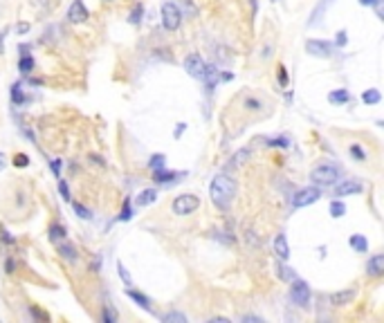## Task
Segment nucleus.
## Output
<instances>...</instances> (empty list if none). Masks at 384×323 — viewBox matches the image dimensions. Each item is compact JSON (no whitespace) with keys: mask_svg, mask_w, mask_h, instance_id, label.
Returning <instances> with one entry per match:
<instances>
[{"mask_svg":"<svg viewBox=\"0 0 384 323\" xmlns=\"http://www.w3.org/2000/svg\"><path fill=\"white\" fill-rule=\"evenodd\" d=\"M236 180L227 173H218V175L211 180V186H209V197L220 211H227L232 206L234 197H236Z\"/></svg>","mask_w":384,"mask_h":323,"instance_id":"nucleus-1","label":"nucleus"},{"mask_svg":"<svg viewBox=\"0 0 384 323\" xmlns=\"http://www.w3.org/2000/svg\"><path fill=\"white\" fill-rule=\"evenodd\" d=\"M310 180H313V184H317V186H333L339 182V168L330 166V164H321V166L313 168Z\"/></svg>","mask_w":384,"mask_h":323,"instance_id":"nucleus-2","label":"nucleus"},{"mask_svg":"<svg viewBox=\"0 0 384 323\" xmlns=\"http://www.w3.org/2000/svg\"><path fill=\"white\" fill-rule=\"evenodd\" d=\"M182 12L180 7H177L175 3H171V0H166L164 5H162V27L169 32H175L177 27L182 25Z\"/></svg>","mask_w":384,"mask_h":323,"instance_id":"nucleus-3","label":"nucleus"},{"mask_svg":"<svg viewBox=\"0 0 384 323\" xmlns=\"http://www.w3.org/2000/svg\"><path fill=\"white\" fill-rule=\"evenodd\" d=\"M290 301L299 307H308L310 305V287L306 281H299L295 278L290 285Z\"/></svg>","mask_w":384,"mask_h":323,"instance_id":"nucleus-4","label":"nucleus"},{"mask_svg":"<svg viewBox=\"0 0 384 323\" xmlns=\"http://www.w3.org/2000/svg\"><path fill=\"white\" fill-rule=\"evenodd\" d=\"M200 206V200L194 193H182L173 200V213L175 216H189Z\"/></svg>","mask_w":384,"mask_h":323,"instance_id":"nucleus-5","label":"nucleus"},{"mask_svg":"<svg viewBox=\"0 0 384 323\" xmlns=\"http://www.w3.org/2000/svg\"><path fill=\"white\" fill-rule=\"evenodd\" d=\"M321 197V191L317 186H306V189L297 191L295 197H292V209H304V206L313 204Z\"/></svg>","mask_w":384,"mask_h":323,"instance_id":"nucleus-6","label":"nucleus"},{"mask_svg":"<svg viewBox=\"0 0 384 323\" xmlns=\"http://www.w3.org/2000/svg\"><path fill=\"white\" fill-rule=\"evenodd\" d=\"M306 52L310 56H317V59H330L335 47L326 41H319V38H310V41H306Z\"/></svg>","mask_w":384,"mask_h":323,"instance_id":"nucleus-7","label":"nucleus"},{"mask_svg":"<svg viewBox=\"0 0 384 323\" xmlns=\"http://www.w3.org/2000/svg\"><path fill=\"white\" fill-rule=\"evenodd\" d=\"M200 79L205 81V85H207V88H214V85L218 83V81H229V79H232V74H223V72H220L216 65L205 63V67H203V74H200Z\"/></svg>","mask_w":384,"mask_h":323,"instance_id":"nucleus-8","label":"nucleus"},{"mask_svg":"<svg viewBox=\"0 0 384 323\" xmlns=\"http://www.w3.org/2000/svg\"><path fill=\"white\" fill-rule=\"evenodd\" d=\"M68 18H70V23H74V25H79V23H85V21H88V18H90V12H88V7L83 5V0H74V3L70 5Z\"/></svg>","mask_w":384,"mask_h":323,"instance_id":"nucleus-9","label":"nucleus"},{"mask_svg":"<svg viewBox=\"0 0 384 323\" xmlns=\"http://www.w3.org/2000/svg\"><path fill=\"white\" fill-rule=\"evenodd\" d=\"M203 67H205V61L200 54H189L184 59V70L189 72L194 79H200V74H203Z\"/></svg>","mask_w":384,"mask_h":323,"instance_id":"nucleus-10","label":"nucleus"},{"mask_svg":"<svg viewBox=\"0 0 384 323\" xmlns=\"http://www.w3.org/2000/svg\"><path fill=\"white\" fill-rule=\"evenodd\" d=\"M366 274L373 278H380L384 274V254H375V256L368 258L366 263Z\"/></svg>","mask_w":384,"mask_h":323,"instance_id":"nucleus-11","label":"nucleus"},{"mask_svg":"<svg viewBox=\"0 0 384 323\" xmlns=\"http://www.w3.org/2000/svg\"><path fill=\"white\" fill-rule=\"evenodd\" d=\"M355 193H362V184L355 180H344L342 184L335 186V195L337 197H344V195H355Z\"/></svg>","mask_w":384,"mask_h":323,"instance_id":"nucleus-12","label":"nucleus"},{"mask_svg":"<svg viewBox=\"0 0 384 323\" xmlns=\"http://www.w3.org/2000/svg\"><path fill=\"white\" fill-rule=\"evenodd\" d=\"M355 290H342V292H335V294H330V303H333L335 307H344V305H348L350 301L355 298Z\"/></svg>","mask_w":384,"mask_h":323,"instance_id":"nucleus-13","label":"nucleus"},{"mask_svg":"<svg viewBox=\"0 0 384 323\" xmlns=\"http://www.w3.org/2000/svg\"><path fill=\"white\" fill-rule=\"evenodd\" d=\"M274 252H276V256H279L281 260H287L290 258V247H287V238L283 234H279L274 238Z\"/></svg>","mask_w":384,"mask_h":323,"instance_id":"nucleus-14","label":"nucleus"},{"mask_svg":"<svg viewBox=\"0 0 384 323\" xmlns=\"http://www.w3.org/2000/svg\"><path fill=\"white\" fill-rule=\"evenodd\" d=\"M126 296H128V298H133V301H135L137 305L142 307V310L151 312V298H148V296H144L142 292H137V290H131V287H126Z\"/></svg>","mask_w":384,"mask_h":323,"instance_id":"nucleus-15","label":"nucleus"},{"mask_svg":"<svg viewBox=\"0 0 384 323\" xmlns=\"http://www.w3.org/2000/svg\"><path fill=\"white\" fill-rule=\"evenodd\" d=\"M59 256H61V258H65V260H70V263H74V260L79 258V254H76L74 245L63 243V240H61V243H59Z\"/></svg>","mask_w":384,"mask_h":323,"instance_id":"nucleus-16","label":"nucleus"},{"mask_svg":"<svg viewBox=\"0 0 384 323\" xmlns=\"http://www.w3.org/2000/svg\"><path fill=\"white\" fill-rule=\"evenodd\" d=\"M47 238H50L52 243H61V240H65V227L59 225V223H52L50 229H47Z\"/></svg>","mask_w":384,"mask_h":323,"instance_id":"nucleus-17","label":"nucleus"},{"mask_svg":"<svg viewBox=\"0 0 384 323\" xmlns=\"http://www.w3.org/2000/svg\"><path fill=\"white\" fill-rule=\"evenodd\" d=\"M348 243H350V247H353L357 254H366V252H368V240L364 238L362 234L350 236V240H348Z\"/></svg>","mask_w":384,"mask_h":323,"instance_id":"nucleus-18","label":"nucleus"},{"mask_svg":"<svg viewBox=\"0 0 384 323\" xmlns=\"http://www.w3.org/2000/svg\"><path fill=\"white\" fill-rule=\"evenodd\" d=\"M333 3V0H321L319 5H317V9L313 14H310V21H308V27H313V25H319V21H321V16H324V12H326V7Z\"/></svg>","mask_w":384,"mask_h":323,"instance_id":"nucleus-19","label":"nucleus"},{"mask_svg":"<svg viewBox=\"0 0 384 323\" xmlns=\"http://www.w3.org/2000/svg\"><path fill=\"white\" fill-rule=\"evenodd\" d=\"M328 101H330V103H348V101H350V92H348V90H344V88L333 90V92L328 94Z\"/></svg>","mask_w":384,"mask_h":323,"instance_id":"nucleus-20","label":"nucleus"},{"mask_svg":"<svg viewBox=\"0 0 384 323\" xmlns=\"http://www.w3.org/2000/svg\"><path fill=\"white\" fill-rule=\"evenodd\" d=\"M18 70L23 72V74H30L32 70H34V59H32V54H23L21 61H18Z\"/></svg>","mask_w":384,"mask_h":323,"instance_id":"nucleus-21","label":"nucleus"},{"mask_svg":"<svg viewBox=\"0 0 384 323\" xmlns=\"http://www.w3.org/2000/svg\"><path fill=\"white\" fill-rule=\"evenodd\" d=\"M380 99H382V94H380V90H375V88H371V90H364L362 92V101L364 103H380Z\"/></svg>","mask_w":384,"mask_h":323,"instance_id":"nucleus-22","label":"nucleus"},{"mask_svg":"<svg viewBox=\"0 0 384 323\" xmlns=\"http://www.w3.org/2000/svg\"><path fill=\"white\" fill-rule=\"evenodd\" d=\"M155 197H157V193L153 189H146V191H142L140 195H137V204L140 206H146V204H151V202H155Z\"/></svg>","mask_w":384,"mask_h":323,"instance_id":"nucleus-23","label":"nucleus"},{"mask_svg":"<svg viewBox=\"0 0 384 323\" xmlns=\"http://www.w3.org/2000/svg\"><path fill=\"white\" fill-rule=\"evenodd\" d=\"M184 173H173V171H164V168H160V171H155V182H169L173 180V177H182Z\"/></svg>","mask_w":384,"mask_h":323,"instance_id":"nucleus-24","label":"nucleus"},{"mask_svg":"<svg viewBox=\"0 0 384 323\" xmlns=\"http://www.w3.org/2000/svg\"><path fill=\"white\" fill-rule=\"evenodd\" d=\"M328 211L333 218H342V216H346V204L344 202H330Z\"/></svg>","mask_w":384,"mask_h":323,"instance_id":"nucleus-25","label":"nucleus"},{"mask_svg":"<svg viewBox=\"0 0 384 323\" xmlns=\"http://www.w3.org/2000/svg\"><path fill=\"white\" fill-rule=\"evenodd\" d=\"M162 321L164 323H189L186 314H182V312H169V314L162 316Z\"/></svg>","mask_w":384,"mask_h":323,"instance_id":"nucleus-26","label":"nucleus"},{"mask_svg":"<svg viewBox=\"0 0 384 323\" xmlns=\"http://www.w3.org/2000/svg\"><path fill=\"white\" fill-rule=\"evenodd\" d=\"M166 164V157L162 155V153H155V155H151V160H148V166L153 168V171H160V168H164Z\"/></svg>","mask_w":384,"mask_h":323,"instance_id":"nucleus-27","label":"nucleus"},{"mask_svg":"<svg viewBox=\"0 0 384 323\" xmlns=\"http://www.w3.org/2000/svg\"><path fill=\"white\" fill-rule=\"evenodd\" d=\"M249 155H252V151H249V148H243V151H238L236 155L232 157V164L234 166H241V164H245L249 160Z\"/></svg>","mask_w":384,"mask_h":323,"instance_id":"nucleus-28","label":"nucleus"},{"mask_svg":"<svg viewBox=\"0 0 384 323\" xmlns=\"http://www.w3.org/2000/svg\"><path fill=\"white\" fill-rule=\"evenodd\" d=\"M276 274H279L281 281H295L297 278V274L290 267H283V265H276Z\"/></svg>","mask_w":384,"mask_h":323,"instance_id":"nucleus-29","label":"nucleus"},{"mask_svg":"<svg viewBox=\"0 0 384 323\" xmlns=\"http://www.w3.org/2000/svg\"><path fill=\"white\" fill-rule=\"evenodd\" d=\"M142 16H144V7H142L140 3H137L135 9L131 12V18H128V23H131V25H140V23H142Z\"/></svg>","mask_w":384,"mask_h":323,"instance_id":"nucleus-30","label":"nucleus"},{"mask_svg":"<svg viewBox=\"0 0 384 323\" xmlns=\"http://www.w3.org/2000/svg\"><path fill=\"white\" fill-rule=\"evenodd\" d=\"M72 206H74L76 216H79L81 220H90V218H92V213H90V209H85L83 204H79V202H72Z\"/></svg>","mask_w":384,"mask_h":323,"instance_id":"nucleus-31","label":"nucleus"},{"mask_svg":"<svg viewBox=\"0 0 384 323\" xmlns=\"http://www.w3.org/2000/svg\"><path fill=\"white\" fill-rule=\"evenodd\" d=\"M133 218V211H131V200H124V209H122V216H119V220H131Z\"/></svg>","mask_w":384,"mask_h":323,"instance_id":"nucleus-32","label":"nucleus"},{"mask_svg":"<svg viewBox=\"0 0 384 323\" xmlns=\"http://www.w3.org/2000/svg\"><path fill=\"white\" fill-rule=\"evenodd\" d=\"M59 191H61V195H63V200H65V202H72V197H70V189H68V182H65V180H61V177H59Z\"/></svg>","mask_w":384,"mask_h":323,"instance_id":"nucleus-33","label":"nucleus"},{"mask_svg":"<svg viewBox=\"0 0 384 323\" xmlns=\"http://www.w3.org/2000/svg\"><path fill=\"white\" fill-rule=\"evenodd\" d=\"M12 99H14V103H23V101H25V97L21 94V85L18 83H14V88H12Z\"/></svg>","mask_w":384,"mask_h":323,"instance_id":"nucleus-34","label":"nucleus"},{"mask_svg":"<svg viewBox=\"0 0 384 323\" xmlns=\"http://www.w3.org/2000/svg\"><path fill=\"white\" fill-rule=\"evenodd\" d=\"M102 319H104L106 323H115V321H117V312H113V310H110V307H104Z\"/></svg>","mask_w":384,"mask_h":323,"instance_id":"nucleus-35","label":"nucleus"},{"mask_svg":"<svg viewBox=\"0 0 384 323\" xmlns=\"http://www.w3.org/2000/svg\"><path fill=\"white\" fill-rule=\"evenodd\" d=\"M117 269H119V276H122V281L126 283V285H133V281H131V276H128V272H126V267H124V263H117Z\"/></svg>","mask_w":384,"mask_h":323,"instance_id":"nucleus-36","label":"nucleus"},{"mask_svg":"<svg viewBox=\"0 0 384 323\" xmlns=\"http://www.w3.org/2000/svg\"><path fill=\"white\" fill-rule=\"evenodd\" d=\"M0 238H3V243H7V245H16V238H14L9 231H5V229H0Z\"/></svg>","mask_w":384,"mask_h":323,"instance_id":"nucleus-37","label":"nucleus"},{"mask_svg":"<svg viewBox=\"0 0 384 323\" xmlns=\"http://www.w3.org/2000/svg\"><path fill=\"white\" fill-rule=\"evenodd\" d=\"M350 153H353V155L357 157V160H366V153H364L362 148L357 146V144H353V146H350Z\"/></svg>","mask_w":384,"mask_h":323,"instance_id":"nucleus-38","label":"nucleus"},{"mask_svg":"<svg viewBox=\"0 0 384 323\" xmlns=\"http://www.w3.org/2000/svg\"><path fill=\"white\" fill-rule=\"evenodd\" d=\"M270 146H279V148H287L290 146V142H287L285 137H279V139H270Z\"/></svg>","mask_w":384,"mask_h":323,"instance_id":"nucleus-39","label":"nucleus"},{"mask_svg":"<svg viewBox=\"0 0 384 323\" xmlns=\"http://www.w3.org/2000/svg\"><path fill=\"white\" fill-rule=\"evenodd\" d=\"M50 166H52V171H54V175L61 177V168H63V162H61V160H52Z\"/></svg>","mask_w":384,"mask_h":323,"instance_id":"nucleus-40","label":"nucleus"},{"mask_svg":"<svg viewBox=\"0 0 384 323\" xmlns=\"http://www.w3.org/2000/svg\"><path fill=\"white\" fill-rule=\"evenodd\" d=\"M279 83L283 85V88L287 85V74H285V67L283 65H279Z\"/></svg>","mask_w":384,"mask_h":323,"instance_id":"nucleus-41","label":"nucleus"},{"mask_svg":"<svg viewBox=\"0 0 384 323\" xmlns=\"http://www.w3.org/2000/svg\"><path fill=\"white\" fill-rule=\"evenodd\" d=\"M14 164H16V166H27V164H30V157H27V155H16V162H14Z\"/></svg>","mask_w":384,"mask_h":323,"instance_id":"nucleus-42","label":"nucleus"},{"mask_svg":"<svg viewBox=\"0 0 384 323\" xmlns=\"http://www.w3.org/2000/svg\"><path fill=\"white\" fill-rule=\"evenodd\" d=\"M335 43H337V45L339 47H344V45H346V32H337V38H335Z\"/></svg>","mask_w":384,"mask_h":323,"instance_id":"nucleus-43","label":"nucleus"},{"mask_svg":"<svg viewBox=\"0 0 384 323\" xmlns=\"http://www.w3.org/2000/svg\"><path fill=\"white\" fill-rule=\"evenodd\" d=\"M362 7H380V0H357Z\"/></svg>","mask_w":384,"mask_h":323,"instance_id":"nucleus-44","label":"nucleus"},{"mask_svg":"<svg viewBox=\"0 0 384 323\" xmlns=\"http://www.w3.org/2000/svg\"><path fill=\"white\" fill-rule=\"evenodd\" d=\"M245 105H247L249 110H258V108H261V101H256V99H247V101H245Z\"/></svg>","mask_w":384,"mask_h":323,"instance_id":"nucleus-45","label":"nucleus"},{"mask_svg":"<svg viewBox=\"0 0 384 323\" xmlns=\"http://www.w3.org/2000/svg\"><path fill=\"white\" fill-rule=\"evenodd\" d=\"M32 314H34L36 319H43V321H47V319H50V316H47L45 312H41V310H38V307H32Z\"/></svg>","mask_w":384,"mask_h":323,"instance_id":"nucleus-46","label":"nucleus"},{"mask_svg":"<svg viewBox=\"0 0 384 323\" xmlns=\"http://www.w3.org/2000/svg\"><path fill=\"white\" fill-rule=\"evenodd\" d=\"M16 30H18V34H25L27 30H30V23H18Z\"/></svg>","mask_w":384,"mask_h":323,"instance_id":"nucleus-47","label":"nucleus"},{"mask_svg":"<svg viewBox=\"0 0 384 323\" xmlns=\"http://www.w3.org/2000/svg\"><path fill=\"white\" fill-rule=\"evenodd\" d=\"M5 36H7V30L0 32V54H5V45H3V43H5Z\"/></svg>","mask_w":384,"mask_h":323,"instance_id":"nucleus-48","label":"nucleus"},{"mask_svg":"<svg viewBox=\"0 0 384 323\" xmlns=\"http://www.w3.org/2000/svg\"><path fill=\"white\" fill-rule=\"evenodd\" d=\"M5 272H9V274L14 272V260H12V258H9L7 263H5Z\"/></svg>","mask_w":384,"mask_h":323,"instance_id":"nucleus-49","label":"nucleus"},{"mask_svg":"<svg viewBox=\"0 0 384 323\" xmlns=\"http://www.w3.org/2000/svg\"><path fill=\"white\" fill-rule=\"evenodd\" d=\"M184 128H186V124H177V128H175V137H180V135L184 133Z\"/></svg>","mask_w":384,"mask_h":323,"instance_id":"nucleus-50","label":"nucleus"},{"mask_svg":"<svg viewBox=\"0 0 384 323\" xmlns=\"http://www.w3.org/2000/svg\"><path fill=\"white\" fill-rule=\"evenodd\" d=\"M243 321H254V323H261V319H258V316H252V314H249V316H243Z\"/></svg>","mask_w":384,"mask_h":323,"instance_id":"nucleus-51","label":"nucleus"},{"mask_svg":"<svg viewBox=\"0 0 384 323\" xmlns=\"http://www.w3.org/2000/svg\"><path fill=\"white\" fill-rule=\"evenodd\" d=\"M5 166H7V157H5V155H3V153H0V171H3V168H5Z\"/></svg>","mask_w":384,"mask_h":323,"instance_id":"nucleus-52","label":"nucleus"},{"mask_svg":"<svg viewBox=\"0 0 384 323\" xmlns=\"http://www.w3.org/2000/svg\"><path fill=\"white\" fill-rule=\"evenodd\" d=\"M214 323H227V319H225V316H223V319H220V316H216Z\"/></svg>","mask_w":384,"mask_h":323,"instance_id":"nucleus-53","label":"nucleus"},{"mask_svg":"<svg viewBox=\"0 0 384 323\" xmlns=\"http://www.w3.org/2000/svg\"><path fill=\"white\" fill-rule=\"evenodd\" d=\"M106 3H110V0H106Z\"/></svg>","mask_w":384,"mask_h":323,"instance_id":"nucleus-54","label":"nucleus"}]
</instances>
